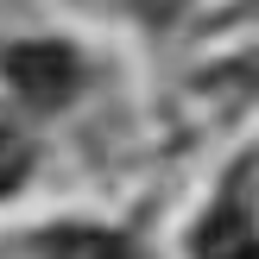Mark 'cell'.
<instances>
[{
    "mask_svg": "<svg viewBox=\"0 0 259 259\" xmlns=\"http://www.w3.org/2000/svg\"><path fill=\"white\" fill-rule=\"evenodd\" d=\"M7 82L19 89L25 101H38V108H57V101L76 95V82H82V63H76L70 45H51V38H38V45H13L7 51Z\"/></svg>",
    "mask_w": 259,
    "mask_h": 259,
    "instance_id": "6da1fadb",
    "label": "cell"
},
{
    "mask_svg": "<svg viewBox=\"0 0 259 259\" xmlns=\"http://www.w3.org/2000/svg\"><path fill=\"white\" fill-rule=\"evenodd\" d=\"M247 240H253L247 215H240V209H215L209 222H202V234H196V259H234Z\"/></svg>",
    "mask_w": 259,
    "mask_h": 259,
    "instance_id": "7a4b0ae2",
    "label": "cell"
},
{
    "mask_svg": "<svg viewBox=\"0 0 259 259\" xmlns=\"http://www.w3.org/2000/svg\"><path fill=\"white\" fill-rule=\"evenodd\" d=\"M51 259H133L120 234H101V228H63L51 240Z\"/></svg>",
    "mask_w": 259,
    "mask_h": 259,
    "instance_id": "3957f363",
    "label": "cell"
},
{
    "mask_svg": "<svg viewBox=\"0 0 259 259\" xmlns=\"http://www.w3.org/2000/svg\"><path fill=\"white\" fill-rule=\"evenodd\" d=\"M25 171H32V146H25V133L0 126V196H7V190H19Z\"/></svg>",
    "mask_w": 259,
    "mask_h": 259,
    "instance_id": "277c9868",
    "label": "cell"
},
{
    "mask_svg": "<svg viewBox=\"0 0 259 259\" xmlns=\"http://www.w3.org/2000/svg\"><path fill=\"white\" fill-rule=\"evenodd\" d=\"M234 259H259V234H253V240H247V247H240Z\"/></svg>",
    "mask_w": 259,
    "mask_h": 259,
    "instance_id": "5b68a950",
    "label": "cell"
}]
</instances>
